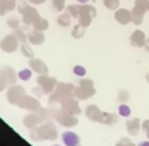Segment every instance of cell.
<instances>
[{"label":"cell","instance_id":"6da1fadb","mask_svg":"<svg viewBox=\"0 0 149 146\" xmlns=\"http://www.w3.org/2000/svg\"><path fill=\"white\" fill-rule=\"evenodd\" d=\"M61 138L65 146H77L79 144V137L74 132H70V131H66V132L62 133Z\"/></svg>","mask_w":149,"mask_h":146},{"label":"cell","instance_id":"8992f818","mask_svg":"<svg viewBox=\"0 0 149 146\" xmlns=\"http://www.w3.org/2000/svg\"><path fill=\"white\" fill-rule=\"evenodd\" d=\"M78 3H82V4H84V3H88V1H91V0H77Z\"/></svg>","mask_w":149,"mask_h":146},{"label":"cell","instance_id":"7a4b0ae2","mask_svg":"<svg viewBox=\"0 0 149 146\" xmlns=\"http://www.w3.org/2000/svg\"><path fill=\"white\" fill-rule=\"evenodd\" d=\"M119 114H121L122 116H128L131 114V109L127 106V105H121V106H119Z\"/></svg>","mask_w":149,"mask_h":146},{"label":"cell","instance_id":"5b68a950","mask_svg":"<svg viewBox=\"0 0 149 146\" xmlns=\"http://www.w3.org/2000/svg\"><path fill=\"white\" fill-rule=\"evenodd\" d=\"M139 146H149V141H145V142H141Z\"/></svg>","mask_w":149,"mask_h":146},{"label":"cell","instance_id":"277c9868","mask_svg":"<svg viewBox=\"0 0 149 146\" xmlns=\"http://www.w3.org/2000/svg\"><path fill=\"white\" fill-rule=\"evenodd\" d=\"M74 71L77 73V75H84V73H86V70L84 69H82V67H79V66H77L75 69H74Z\"/></svg>","mask_w":149,"mask_h":146},{"label":"cell","instance_id":"3957f363","mask_svg":"<svg viewBox=\"0 0 149 146\" xmlns=\"http://www.w3.org/2000/svg\"><path fill=\"white\" fill-rule=\"evenodd\" d=\"M19 78H21L22 80H27L29 78H30L31 76V73L29 70H24V71H21V73H19Z\"/></svg>","mask_w":149,"mask_h":146},{"label":"cell","instance_id":"52a82bcc","mask_svg":"<svg viewBox=\"0 0 149 146\" xmlns=\"http://www.w3.org/2000/svg\"><path fill=\"white\" fill-rule=\"evenodd\" d=\"M54 146H57V145H54Z\"/></svg>","mask_w":149,"mask_h":146}]
</instances>
